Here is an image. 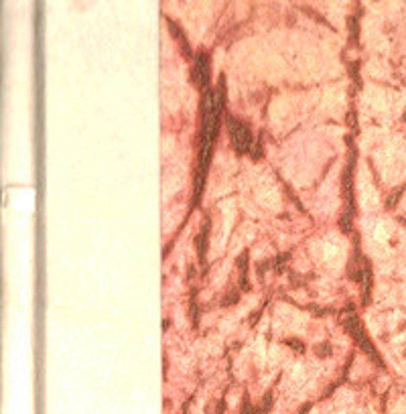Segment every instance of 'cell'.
Returning a JSON list of instances; mask_svg holds the SVG:
<instances>
[{"mask_svg": "<svg viewBox=\"0 0 406 414\" xmlns=\"http://www.w3.org/2000/svg\"><path fill=\"white\" fill-rule=\"evenodd\" d=\"M228 128H230V136H232V142L236 146V151L240 155L248 153L250 146H252V136H250V128L244 124V122H238L232 116H228Z\"/></svg>", "mask_w": 406, "mask_h": 414, "instance_id": "cell-1", "label": "cell"}, {"mask_svg": "<svg viewBox=\"0 0 406 414\" xmlns=\"http://www.w3.org/2000/svg\"><path fill=\"white\" fill-rule=\"evenodd\" d=\"M343 325L349 329V333L353 335V339L358 341V345L362 347V351H366L372 359H376V363H380L382 366V359H380V355H378V351L374 350V345L370 343V339L366 337V333H364V329H362V325H360V321H358V317H347L345 321H343Z\"/></svg>", "mask_w": 406, "mask_h": 414, "instance_id": "cell-2", "label": "cell"}, {"mask_svg": "<svg viewBox=\"0 0 406 414\" xmlns=\"http://www.w3.org/2000/svg\"><path fill=\"white\" fill-rule=\"evenodd\" d=\"M207 69H209L207 57L203 55V53H199L197 59H195V81L201 86V90L207 88Z\"/></svg>", "mask_w": 406, "mask_h": 414, "instance_id": "cell-3", "label": "cell"}, {"mask_svg": "<svg viewBox=\"0 0 406 414\" xmlns=\"http://www.w3.org/2000/svg\"><path fill=\"white\" fill-rule=\"evenodd\" d=\"M207 229H209V222L203 223V229H201V236H199V258L203 260L205 256V240H207Z\"/></svg>", "mask_w": 406, "mask_h": 414, "instance_id": "cell-4", "label": "cell"}, {"mask_svg": "<svg viewBox=\"0 0 406 414\" xmlns=\"http://www.w3.org/2000/svg\"><path fill=\"white\" fill-rule=\"evenodd\" d=\"M242 414H256V410H254L252 406H250V400L246 398V402H244V408H242Z\"/></svg>", "mask_w": 406, "mask_h": 414, "instance_id": "cell-5", "label": "cell"}]
</instances>
